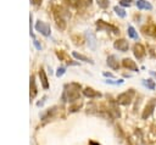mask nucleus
<instances>
[{
	"label": "nucleus",
	"instance_id": "f257e3e1",
	"mask_svg": "<svg viewBox=\"0 0 156 145\" xmlns=\"http://www.w3.org/2000/svg\"><path fill=\"white\" fill-rule=\"evenodd\" d=\"M79 91H80V84L78 83H69L67 85H65V90L62 94V100L63 101H77L80 100L79 99Z\"/></svg>",
	"mask_w": 156,
	"mask_h": 145
},
{
	"label": "nucleus",
	"instance_id": "f03ea898",
	"mask_svg": "<svg viewBox=\"0 0 156 145\" xmlns=\"http://www.w3.org/2000/svg\"><path fill=\"white\" fill-rule=\"evenodd\" d=\"M65 12H67V11L62 10L61 7H57V6L54 7V19H55L57 28L61 30H63L66 28V24H67L66 18H65V15H66ZM66 16H69V15H66Z\"/></svg>",
	"mask_w": 156,
	"mask_h": 145
},
{
	"label": "nucleus",
	"instance_id": "7ed1b4c3",
	"mask_svg": "<svg viewBox=\"0 0 156 145\" xmlns=\"http://www.w3.org/2000/svg\"><path fill=\"white\" fill-rule=\"evenodd\" d=\"M134 95H135L134 89H128L127 91L121 93V94L117 96V100H116V101H117V104H119V105L127 106V105H129V104L132 102Z\"/></svg>",
	"mask_w": 156,
	"mask_h": 145
},
{
	"label": "nucleus",
	"instance_id": "20e7f679",
	"mask_svg": "<svg viewBox=\"0 0 156 145\" xmlns=\"http://www.w3.org/2000/svg\"><path fill=\"white\" fill-rule=\"evenodd\" d=\"M96 28L99 30H107V32H112L113 34H118L119 33V29L113 26V24H110V23H106L105 21H98L96 22Z\"/></svg>",
	"mask_w": 156,
	"mask_h": 145
},
{
	"label": "nucleus",
	"instance_id": "39448f33",
	"mask_svg": "<svg viewBox=\"0 0 156 145\" xmlns=\"http://www.w3.org/2000/svg\"><path fill=\"white\" fill-rule=\"evenodd\" d=\"M155 106H156V100L155 99H151L146 106L144 107L143 110V113H141V119H147L152 113H154V110H155Z\"/></svg>",
	"mask_w": 156,
	"mask_h": 145
},
{
	"label": "nucleus",
	"instance_id": "423d86ee",
	"mask_svg": "<svg viewBox=\"0 0 156 145\" xmlns=\"http://www.w3.org/2000/svg\"><path fill=\"white\" fill-rule=\"evenodd\" d=\"M35 30L37 32H39L40 34H43L44 37H49L50 35V26L49 24H46V23H44L43 21H40V19H38L37 22H35Z\"/></svg>",
	"mask_w": 156,
	"mask_h": 145
},
{
	"label": "nucleus",
	"instance_id": "0eeeda50",
	"mask_svg": "<svg viewBox=\"0 0 156 145\" xmlns=\"http://www.w3.org/2000/svg\"><path fill=\"white\" fill-rule=\"evenodd\" d=\"M113 46H115V49L116 50H118V51H121V52H126V51H128V49H129V43L126 40V39H117L115 43H113Z\"/></svg>",
	"mask_w": 156,
	"mask_h": 145
},
{
	"label": "nucleus",
	"instance_id": "6e6552de",
	"mask_svg": "<svg viewBox=\"0 0 156 145\" xmlns=\"http://www.w3.org/2000/svg\"><path fill=\"white\" fill-rule=\"evenodd\" d=\"M133 52H134V56L138 58V60H141L145 55H146V50L145 48L140 44V43H135L134 46H133Z\"/></svg>",
	"mask_w": 156,
	"mask_h": 145
},
{
	"label": "nucleus",
	"instance_id": "1a4fd4ad",
	"mask_svg": "<svg viewBox=\"0 0 156 145\" xmlns=\"http://www.w3.org/2000/svg\"><path fill=\"white\" fill-rule=\"evenodd\" d=\"M85 38H87V41H88V45L91 50H95L96 46H98V40H96V37L94 35L93 32L90 30H85Z\"/></svg>",
	"mask_w": 156,
	"mask_h": 145
},
{
	"label": "nucleus",
	"instance_id": "9d476101",
	"mask_svg": "<svg viewBox=\"0 0 156 145\" xmlns=\"http://www.w3.org/2000/svg\"><path fill=\"white\" fill-rule=\"evenodd\" d=\"M122 65H123L124 68H127V69H129V71H133V72H138V71H139V68H138L135 61H133L132 58H123Z\"/></svg>",
	"mask_w": 156,
	"mask_h": 145
},
{
	"label": "nucleus",
	"instance_id": "9b49d317",
	"mask_svg": "<svg viewBox=\"0 0 156 145\" xmlns=\"http://www.w3.org/2000/svg\"><path fill=\"white\" fill-rule=\"evenodd\" d=\"M141 32L145 34V35H149V37H156V24H146L141 28Z\"/></svg>",
	"mask_w": 156,
	"mask_h": 145
},
{
	"label": "nucleus",
	"instance_id": "f8f14e48",
	"mask_svg": "<svg viewBox=\"0 0 156 145\" xmlns=\"http://www.w3.org/2000/svg\"><path fill=\"white\" fill-rule=\"evenodd\" d=\"M106 63H107V66L111 67L112 69H118V68H119V62H118V58H117L116 55H110V56H107Z\"/></svg>",
	"mask_w": 156,
	"mask_h": 145
},
{
	"label": "nucleus",
	"instance_id": "ddd939ff",
	"mask_svg": "<svg viewBox=\"0 0 156 145\" xmlns=\"http://www.w3.org/2000/svg\"><path fill=\"white\" fill-rule=\"evenodd\" d=\"M83 95L84 96H87V97H89V99H95V97H101V93H99V91H96V90H94L93 88H85L84 90H83Z\"/></svg>",
	"mask_w": 156,
	"mask_h": 145
},
{
	"label": "nucleus",
	"instance_id": "4468645a",
	"mask_svg": "<svg viewBox=\"0 0 156 145\" xmlns=\"http://www.w3.org/2000/svg\"><path fill=\"white\" fill-rule=\"evenodd\" d=\"M136 7L139 10H152V5L146 0H136Z\"/></svg>",
	"mask_w": 156,
	"mask_h": 145
},
{
	"label": "nucleus",
	"instance_id": "2eb2a0df",
	"mask_svg": "<svg viewBox=\"0 0 156 145\" xmlns=\"http://www.w3.org/2000/svg\"><path fill=\"white\" fill-rule=\"evenodd\" d=\"M39 77H40V82H41L43 88H44V89H48V88H49V82H48V77H46L44 69H40V71H39Z\"/></svg>",
	"mask_w": 156,
	"mask_h": 145
},
{
	"label": "nucleus",
	"instance_id": "dca6fc26",
	"mask_svg": "<svg viewBox=\"0 0 156 145\" xmlns=\"http://www.w3.org/2000/svg\"><path fill=\"white\" fill-rule=\"evenodd\" d=\"M72 56H73V57H76L77 60H79V61H83V62H90V63H93V61H91L89 57H87V56H84V55H82V54H79V52H77V51H73V52H72Z\"/></svg>",
	"mask_w": 156,
	"mask_h": 145
},
{
	"label": "nucleus",
	"instance_id": "f3484780",
	"mask_svg": "<svg viewBox=\"0 0 156 145\" xmlns=\"http://www.w3.org/2000/svg\"><path fill=\"white\" fill-rule=\"evenodd\" d=\"M37 95V87H35V78L34 76L30 77V97H34Z\"/></svg>",
	"mask_w": 156,
	"mask_h": 145
},
{
	"label": "nucleus",
	"instance_id": "a211bd4d",
	"mask_svg": "<svg viewBox=\"0 0 156 145\" xmlns=\"http://www.w3.org/2000/svg\"><path fill=\"white\" fill-rule=\"evenodd\" d=\"M143 84H144V87H146L150 90H155V88H156L155 82L152 79H143Z\"/></svg>",
	"mask_w": 156,
	"mask_h": 145
},
{
	"label": "nucleus",
	"instance_id": "6ab92c4d",
	"mask_svg": "<svg viewBox=\"0 0 156 145\" xmlns=\"http://www.w3.org/2000/svg\"><path fill=\"white\" fill-rule=\"evenodd\" d=\"M113 11H115V12H116V15H117L118 17H121V18H124V17L127 16L126 11H124L121 6H115V7H113Z\"/></svg>",
	"mask_w": 156,
	"mask_h": 145
},
{
	"label": "nucleus",
	"instance_id": "aec40b11",
	"mask_svg": "<svg viewBox=\"0 0 156 145\" xmlns=\"http://www.w3.org/2000/svg\"><path fill=\"white\" fill-rule=\"evenodd\" d=\"M128 35H129V38H132V39H138V38H139L138 32L135 30V28H134L133 26H129V27H128Z\"/></svg>",
	"mask_w": 156,
	"mask_h": 145
},
{
	"label": "nucleus",
	"instance_id": "412c9836",
	"mask_svg": "<svg viewBox=\"0 0 156 145\" xmlns=\"http://www.w3.org/2000/svg\"><path fill=\"white\" fill-rule=\"evenodd\" d=\"M106 84H113V85H119V84H123V79H118V80H115V79H105L104 80Z\"/></svg>",
	"mask_w": 156,
	"mask_h": 145
},
{
	"label": "nucleus",
	"instance_id": "4be33fe9",
	"mask_svg": "<svg viewBox=\"0 0 156 145\" xmlns=\"http://www.w3.org/2000/svg\"><path fill=\"white\" fill-rule=\"evenodd\" d=\"M96 2H98V5L101 7V9H107L108 7V0H96Z\"/></svg>",
	"mask_w": 156,
	"mask_h": 145
},
{
	"label": "nucleus",
	"instance_id": "5701e85b",
	"mask_svg": "<svg viewBox=\"0 0 156 145\" xmlns=\"http://www.w3.org/2000/svg\"><path fill=\"white\" fill-rule=\"evenodd\" d=\"M132 4V0H119V5L123 7H129Z\"/></svg>",
	"mask_w": 156,
	"mask_h": 145
},
{
	"label": "nucleus",
	"instance_id": "b1692460",
	"mask_svg": "<svg viewBox=\"0 0 156 145\" xmlns=\"http://www.w3.org/2000/svg\"><path fill=\"white\" fill-rule=\"evenodd\" d=\"M66 72V69H65V67H58L57 68V72H56V77H62L63 76V73Z\"/></svg>",
	"mask_w": 156,
	"mask_h": 145
},
{
	"label": "nucleus",
	"instance_id": "393cba45",
	"mask_svg": "<svg viewBox=\"0 0 156 145\" xmlns=\"http://www.w3.org/2000/svg\"><path fill=\"white\" fill-rule=\"evenodd\" d=\"M41 1H43V0H30V2H32L33 5H35V6H39V5L41 4Z\"/></svg>",
	"mask_w": 156,
	"mask_h": 145
},
{
	"label": "nucleus",
	"instance_id": "a878e982",
	"mask_svg": "<svg viewBox=\"0 0 156 145\" xmlns=\"http://www.w3.org/2000/svg\"><path fill=\"white\" fill-rule=\"evenodd\" d=\"M33 43H34V45H35V48H37L38 50H40V49H41V45L38 43V40H35V39H34V41H33Z\"/></svg>",
	"mask_w": 156,
	"mask_h": 145
},
{
	"label": "nucleus",
	"instance_id": "bb28decb",
	"mask_svg": "<svg viewBox=\"0 0 156 145\" xmlns=\"http://www.w3.org/2000/svg\"><path fill=\"white\" fill-rule=\"evenodd\" d=\"M104 76L105 77H108V78H113V74L110 73V72H104Z\"/></svg>",
	"mask_w": 156,
	"mask_h": 145
},
{
	"label": "nucleus",
	"instance_id": "cd10ccee",
	"mask_svg": "<svg viewBox=\"0 0 156 145\" xmlns=\"http://www.w3.org/2000/svg\"><path fill=\"white\" fill-rule=\"evenodd\" d=\"M45 99H46V96H44V97H43V100H41V101H39V102H37V106H41V105H43V104H44V101H45Z\"/></svg>",
	"mask_w": 156,
	"mask_h": 145
},
{
	"label": "nucleus",
	"instance_id": "c85d7f7f",
	"mask_svg": "<svg viewBox=\"0 0 156 145\" xmlns=\"http://www.w3.org/2000/svg\"><path fill=\"white\" fill-rule=\"evenodd\" d=\"M150 73H151V74H152V76L156 78V72H154V71H150Z\"/></svg>",
	"mask_w": 156,
	"mask_h": 145
}]
</instances>
